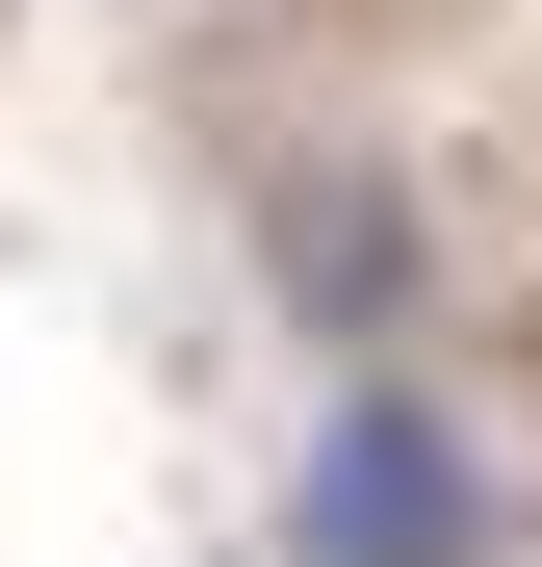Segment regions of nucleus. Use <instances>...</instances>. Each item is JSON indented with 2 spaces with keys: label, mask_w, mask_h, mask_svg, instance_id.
<instances>
[{
  "label": "nucleus",
  "mask_w": 542,
  "mask_h": 567,
  "mask_svg": "<svg viewBox=\"0 0 542 567\" xmlns=\"http://www.w3.org/2000/svg\"><path fill=\"white\" fill-rule=\"evenodd\" d=\"M285 567H491V439L413 361H336L310 464H285Z\"/></svg>",
  "instance_id": "1"
},
{
  "label": "nucleus",
  "mask_w": 542,
  "mask_h": 567,
  "mask_svg": "<svg viewBox=\"0 0 542 567\" xmlns=\"http://www.w3.org/2000/svg\"><path fill=\"white\" fill-rule=\"evenodd\" d=\"M258 284L310 361H413V181L388 155H285L258 181Z\"/></svg>",
  "instance_id": "2"
}]
</instances>
